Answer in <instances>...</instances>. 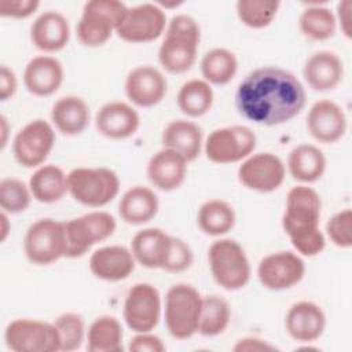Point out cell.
Returning a JSON list of instances; mask_svg holds the SVG:
<instances>
[{
	"label": "cell",
	"instance_id": "6da1fadb",
	"mask_svg": "<svg viewBox=\"0 0 352 352\" xmlns=\"http://www.w3.org/2000/svg\"><path fill=\"white\" fill-rule=\"evenodd\" d=\"M307 103L304 84L279 66L267 65L249 72L235 91L238 113L264 126H276L297 117Z\"/></svg>",
	"mask_w": 352,
	"mask_h": 352
},
{
	"label": "cell",
	"instance_id": "7a4b0ae2",
	"mask_svg": "<svg viewBox=\"0 0 352 352\" xmlns=\"http://www.w3.org/2000/svg\"><path fill=\"white\" fill-rule=\"evenodd\" d=\"M322 199L308 184H298L289 190L282 216V227L296 253L314 257L323 252L326 236L320 230Z\"/></svg>",
	"mask_w": 352,
	"mask_h": 352
},
{
	"label": "cell",
	"instance_id": "3957f363",
	"mask_svg": "<svg viewBox=\"0 0 352 352\" xmlns=\"http://www.w3.org/2000/svg\"><path fill=\"white\" fill-rule=\"evenodd\" d=\"M201 28L195 18L187 14H177L166 25L164 40L158 48V62L170 74L188 72L198 54Z\"/></svg>",
	"mask_w": 352,
	"mask_h": 352
},
{
	"label": "cell",
	"instance_id": "277c9868",
	"mask_svg": "<svg viewBox=\"0 0 352 352\" xmlns=\"http://www.w3.org/2000/svg\"><path fill=\"white\" fill-rule=\"evenodd\" d=\"M128 6L120 0H89L76 26L78 41L88 48L106 44L121 25Z\"/></svg>",
	"mask_w": 352,
	"mask_h": 352
},
{
	"label": "cell",
	"instance_id": "5b68a950",
	"mask_svg": "<svg viewBox=\"0 0 352 352\" xmlns=\"http://www.w3.org/2000/svg\"><path fill=\"white\" fill-rule=\"evenodd\" d=\"M118 175L106 166H80L67 173V190L74 201L88 208H102L120 192Z\"/></svg>",
	"mask_w": 352,
	"mask_h": 352
},
{
	"label": "cell",
	"instance_id": "8992f818",
	"mask_svg": "<svg viewBox=\"0 0 352 352\" xmlns=\"http://www.w3.org/2000/svg\"><path fill=\"white\" fill-rule=\"evenodd\" d=\"M208 263L214 282L224 290L235 292L245 287L252 268L245 249L234 239L220 238L208 249Z\"/></svg>",
	"mask_w": 352,
	"mask_h": 352
},
{
	"label": "cell",
	"instance_id": "52a82bcc",
	"mask_svg": "<svg viewBox=\"0 0 352 352\" xmlns=\"http://www.w3.org/2000/svg\"><path fill=\"white\" fill-rule=\"evenodd\" d=\"M202 297L188 283H176L168 289L164 304V319L173 338L187 340L198 333Z\"/></svg>",
	"mask_w": 352,
	"mask_h": 352
},
{
	"label": "cell",
	"instance_id": "ba28073f",
	"mask_svg": "<svg viewBox=\"0 0 352 352\" xmlns=\"http://www.w3.org/2000/svg\"><path fill=\"white\" fill-rule=\"evenodd\" d=\"M23 253L34 265H50L66 257L65 221L43 217L32 223L23 236Z\"/></svg>",
	"mask_w": 352,
	"mask_h": 352
},
{
	"label": "cell",
	"instance_id": "9c48e42d",
	"mask_svg": "<svg viewBox=\"0 0 352 352\" xmlns=\"http://www.w3.org/2000/svg\"><path fill=\"white\" fill-rule=\"evenodd\" d=\"M116 227V219L104 210H92L66 220V257L77 258L87 254L94 245L110 238Z\"/></svg>",
	"mask_w": 352,
	"mask_h": 352
},
{
	"label": "cell",
	"instance_id": "30bf717a",
	"mask_svg": "<svg viewBox=\"0 0 352 352\" xmlns=\"http://www.w3.org/2000/svg\"><path fill=\"white\" fill-rule=\"evenodd\" d=\"M257 138L248 125H228L209 133L204 142L206 158L219 165L242 162L256 148Z\"/></svg>",
	"mask_w": 352,
	"mask_h": 352
},
{
	"label": "cell",
	"instance_id": "8fae6325",
	"mask_svg": "<svg viewBox=\"0 0 352 352\" xmlns=\"http://www.w3.org/2000/svg\"><path fill=\"white\" fill-rule=\"evenodd\" d=\"M55 128L43 118H34L25 124L12 139V154L23 168L44 165L55 147Z\"/></svg>",
	"mask_w": 352,
	"mask_h": 352
},
{
	"label": "cell",
	"instance_id": "7c38bea8",
	"mask_svg": "<svg viewBox=\"0 0 352 352\" xmlns=\"http://www.w3.org/2000/svg\"><path fill=\"white\" fill-rule=\"evenodd\" d=\"M4 341L14 352H58L59 336L52 322L18 318L4 331Z\"/></svg>",
	"mask_w": 352,
	"mask_h": 352
},
{
	"label": "cell",
	"instance_id": "4fadbf2b",
	"mask_svg": "<svg viewBox=\"0 0 352 352\" xmlns=\"http://www.w3.org/2000/svg\"><path fill=\"white\" fill-rule=\"evenodd\" d=\"M162 314V301L158 289L147 282L135 283L125 294L122 318L135 333L151 331L157 327Z\"/></svg>",
	"mask_w": 352,
	"mask_h": 352
},
{
	"label": "cell",
	"instance_id": "5bb4252c",
	"mask_svg": "<svg viewBox=\"0 0 352 352\" xmlns=\"http://www.w3.org/2000/svg\"><path fill=\"white\" fill-rule=\"evenodd\" d=\"M166 25L165 11L157 3H142L128 7L116 34L126 43L144 44L161 37Z\"/></svg>",
	"mask_w": 352,
	"mask_h": 352
},
{
	"label": "cell",
	"instance_id": "9a60e30c",
	"mask_svg": "<svg viewBox=\"0 0 352 352\" xmlns=\"http://www.w3.org/2000/svg\"><path fill=\"white\" fill-rule=\"evenodd\" d=\"M286 176V165L274 153H252L238 168V180L248 190L256 192L276 191Z\"/></svg>",
	"mask_w": 352,
	"mask_h": 352
},
{
	"label": "cell",
	"instance_id": "2e32d148",
	"mask_svg": "<svg viewBox=\"0 0 352 352\" xmlns=\"http://www.w3.org/2000/svg\"><path fill=\"white\" fill-rule=\"evenodd\" d=\"M305 275L302 257L292 250H279L264 256L257 265V278L263 287L274 292L298 285Z\"/></svg>",
	"mask_w": 352,
	"mask_h": 352
},
{
	"label": "cell",
	"instance_id": "e0dca14e",
	"mask_svg": "<svg viewBox=\"0 0 352 352\" xmlns=\"http://www.w3.org/2000/svg\"><path fill=\"white\" fill-rule=\"evenodd\" d=\"M124 91L131 104L148 109L162 102L168 92V80L160 69L139 65L126 74Z\"/></svg>",
	"mask_w": 352,
	"mask_h": 352
},
{
	"label": "cell",
	"instance_id": "ac0fdd59",
	"mask_svg": "<svg viewBox=\"0 0 352 352\" xmlns=\"http://www.w3.org/2000/svg\"><path fill=\"white\" fill-rule=\"evenodd\" d=\"M305 126L308 133L318 143L333 144L345 135L348 121L344 109L337 102L320 99L309 107Z\"/></svg>",
	"mask_w": 352,
	"mask_h": 352
},
{
	"label": "cell",
	"instance_id": "d6986e66",
	"mask_svg": "<svg viewBox=\"0 0 352 352\" xmlns=\"http://www.w3.org/2000/svg\"><path fill=\"white\" fill-rule=\"evenodd\" d=\"M326 314L323 308L308 300L292 304L285 315V329L290 338L297 342L309 344L322 337L326 329Z\"/></svg>",
	"mask_w": 352,
	"mask_h": 352
},
{
	"label": "cell",
	"instance_id": "ffe728a7",
	"mask_svg": "<svg viewBox=\"0 0 352 352\" xmlns=\"http://www.w3.org/2000/svg\"><path fill=\"white\" fill-rule=\"evenodd\" d=\"M96 131L111 140H124L133 136L140 126V116L133 104L113 100L99 107L95 114Z\"/></svg>",
	"mask_w": 352,
	"mask_h": 352
},
{
	"label": "cell",
	"instance_id": "44dd1931",
	"mask_svg": "<svg viewBox=\"0 0 352 352\" xmlns=\"http://www.w3.org/2000/svg\"><path fill=\"white\" fill-rule=\"evenodd\" d=\"M22 78L25 88L32 95L47 98L54 95L63 84V65L52 55H37L26 63Z\"/></svg>",
	"mask_w": 352,
	"mask_h": 352
},
{
	"label": "cell",
	"instance_id": "7402d4cb",
	"mask_svg": "<svg viewBox=\"0 0 352 352\" xmlns=\"http://www.w3.org/2000/svg\"><path fill=\"white\" fill-rule=\"evenodd\" d=\"M188 161L172 148L162 147L154 153L146 166V175L151 186L160 191L177 190L186 180Z\"/></svg>",
	"mask_w": 352,
	"mask_h": 352
},
{
	"label": "cell",
	"instance_id": "603a6c76",
	"mask_svg": "<svg viewBox=\"0 0 352 352\" xmlns=\"http://www.w3.org/2000/svg\"><path fill=\"white\" fill-rule=\"evenodd\" d=\"M305 84L316 92L336 89L344 77V62L334 51L320 50L311 54L302 66Z\"/></svg>",
	"mask_w": 352,
	"mask_h": 352
},
{
	"label": "cell",
	"instance_id": "cb8c5ba5",
	"mask_svg": "<svg viewBox=\"0 0 352 352\" xmlns=\"http://www.w3.org/2000/svg\"><path fill=\"white\" fill-rule=\"evenodd\" d=\"M70 40L69 19L56 10H47L30 25V41L44 54L63 50Z\"/></svg>",
	"mask_w": 352,
	"mask_h": 352
},
{
	"label": "cell",
	"instance_id": "d4e9b609",
	"mask_svg": "<svg viewBox=\"0 0 352 352\" xmlns=\"http://www.w3.org/2000/svg\"><path fill=\"white\" fill-rule=\"evenodd\" d=\"M88 265L95 278L106 282H120L133 272L136 261L129 248L107 245L91 254Z\"/></svg>",
	"mask_w": 352,
	"mask_h": 352
},
{
	"label": "cell",
	"instance_id": "484cf974",
	"mask_svg": "<svg viewBox=\"0 0 352 352\" xmlns=\"http://www.w3.org/2000/svg\"><path fill=\"white\" fill-rule=\"evenodd\" d=\"M172 245V235L166 231L148 227L138 231L131 239V252L136 264L148 270H164Z\"/></svg>",
	"mask_w": 352,
	"mask_h": 352
},
{
	"label": "cell",
	"instance_id": "4316f807",
	"mask_svg": "<svg viewBox=\"0 0 352 352\" xmlns=\"http://www.w3.org/2000/svg\"><path fill=\"white\" fill-rule=\"evenodd\" d=\"M91 121V109L84 98L66 95L51 107V124L65 136L82 133Z\"/></svg>",
	"mask_w": 352,
	"mask_h": 352
},
{
	"label": "cell",
	"instance_id": "83f0119b",
	"mask_svg": "<svg viewBox=\"0 0 352 352\" xmlns=\"http://www.w3.org/2000/svg\"><path fill=\"white\" fill-rule=\"evenodd\" d=\"M161 142L162 147L177 151L188 162L197 160L204 148L201 126L187 118H177L168 122L162 131Z\"/></svg>",
	"mask_w": 352,
	"mask_h": 352
},
{
	"label": "cell",
	"instance_id": "f1b7e54d",
	"mask_svg": "<svg viewBox=\"0 0 352 352\" xmlns=\"http://www.w3.org/2000/svg\"><path fill=\"white\" fill-rule=\"evenodd\" d=\"M160 209V201L154 190L146 186L128 188L118 201L121 220L131 226H142L153 220Z\"/></svg>",
	"mask_w": 352,
	"mask_h": 352
},
{
	"label": "cell",
	"instance_id": "f546056e",
	"mask_svg": "<svg viewBox=\"0 0 352 352\" xmlns=\"http://www.w3.org/2000/svg\"><path fill=\"white\" fill-rule=\"evenodd\" d=\"M327 160L323 151L311 143H301L287 155V170L301 184L318 182L326 172Z\"/></svg>",
	"mask_w": 352,
	"mask_h": 352
},
{
	"label": "cell",
	"instance_id": "4dcf8cb0",
	"mask_svg": "<svg viewBox=\"0 0 352 352\" xmlns=\"http://www.w3.org/2000/svg\"><path fill=\"white\" fill-rule=\"evenodd\" d=\"M28 184L33 199L41 204H55L69 194L67 173H65L58 165L52 164H44L36 168Z\"/></svg>",
	"mask_w": 352,
	"mask_h": 352
},
{
	"label": "cell",
	"instance_id": "1f68e13d",
	"mask_svg": "<svg viewBox=\"0 0 352 352\" xmlns=\"http://www.w3.org/2000/svg\"><path fill=\"white\" fill-rule=\"evenodd\" d=\"M298 30L305 38L312 41H326L331 38L337 32L334 11L323 1L305 3L298 16Z\"/></svg>",
	"mask_w": 352,
	"mask_h": 352
},
{
	"label": "cell",
	"instance_id": "d6a6232c",
	"mask_svg": "<svg viewBox=\"0 0 352 352\" xmlns=\"http://www.w3.org/2000/svg\"><path fill=\"white\" fill-rule=\"evenodd\" d=\"M236 214L234 206L221 198L205 201L197 213L199 230L209 236H221L230 232L235 226Z\"/></svg>",
	"mask_w": 352,
	"mask_h": 352
},
{
	"label": "cell",
	"instance_id": "836d02e7",
	"mask_svg": "<svg viewBox=\"0 0 352 352\" xmlns=\"http://www.w3.org/2000/svg\"><path fill=\"white\" fill-rule=\"evenodd\" d=\"M85 341L89 352H121L124 349L122 326L116 316L100 315L89 324Z\"/></svg>",
	"mask_w": 352,
	"mask_h": 352
},
{
	"label": "cell",
	"instance_id": "e575fe53",
	"mask_svg": "<svg viewBox=\"0 0 352 352\" xmlns=\"http://www.w3.org/2000/svg\"><path fill=\"white\" fill-rule=\"evenodd\" d=\"M202 78L210 85H227L238 72L236 55L223 47L206 51L199 62Z\"/></svg>",
	"mask_w": 352,
	"mask_h": 352
},
{
	"label": "cell",
	"instance_id": "d590c367",
	"mask_svg": "<svg viewBox=\"0 0 352 352\" xmlns=\"http://www.w3.org/2000/svg\"><path fill=\"white\" fill-rule=\"evenodd\" d=\"M213 88L204 78H191L179 88L176 103L179 110L188 118L205 116L213 106Z\"/></svg>",
	"mask_w": 352,
	"mask_h": 352
},
{
	"label": "cell",
	"instance_id": "8d00e7d4",
	"mask_svg": "<svg viewBox=\"0 0 352 352\" xmlns=\"http://www.w3.org/2000/svg\"><path fill=\"white\" fill-rule=\"evenodd\" d=\"M231 322V307L228 301L219 294L202 297V308L198 323V333L204 337H216L223 334Z\"/></svg>",
	"mask_w": 352,
	"mask_h": 352
},
{
	"label": "cell",
	"instance_id": "74e56055",
	"mask_svg": "<svg viewBox=\"0 0 352 352\" xmlns=\"http://www.w3.org/2000/svg\"><path fill=\"white\" fill-rule=\"evenodd\" d=\"M280 7L278 0H238L235 12L242 25L250 29H264L270 26Z\"/></svg>",
	"mask_w": 352,
	"mask_h": 352
},
{
	"label": "cell",
	"instance_id": "f35d334b",
	"mask_svg": "<svg viewBox=\"0 0 352 352\" xmlns=\"http://www.w3.org/2000/svg\"><path fill=\"white\" fill-rule=\"evenodd\" d=\"M59 336V351H77L87 338L84 318L77 312H63L52 320Z\"/></svg>",
	"mask_w": 352,
	"mask_h": 352
},
{
	"label": "cell",
	"instance_id": "ab89813d",
	"mask_svg": "<svg viewBox=\"0 0 352 352\" xmlns=\"http://www.w3.org/2000/svg\"><path fill=\"white\" fill-rule=\"evenodd\" d=\"M29 184L18 177H3L0 180V208L10 214L25 212L32 202Z\"/></svg>",
	"mask_w": 352,
	"mask_h": 352
},
{
	"label": "cell",
	"instance_id": "60d3db41",
	"mask_svg": "<svg viewBox=\"0 0 352 352\" xmlns=\"http://www.w3.org/2000/svg\"><path fill=\"white\" fill-rule=\"evenodd\" d=\"M326 235L337 248L349 249L352 246V212L349 208L334 213L327 220Z\"/></svg>",
	"mask_w": 352,
	"mask_h": 352
},
{
	"label": "cell",
	"instance_id": "b9f144b4",
	"mask_svg": "<svg viewBox=\"0 0 352 352\" xmlns=\"http://www.w3.org/2000/svg\"><path fill=\"white\" fill-rule=\"evenodd\" d=\"M194 261V253L190 245L176 236H172V245L168 254V260L164 265V271L179 274L191 267Z\"/></svg>",
	"mask_w": 352,
	"mask_h": 352
},
{
	"label": "cell",
	"instance_id": "7bdbcfd3",
	"mask_svg": "<svg viewBox=\"0 0 352 352\" xmlns=\"http://www.w3.org/2000/svg\"><path fill=\"white\" fill-rule=\"evenodd\" d=\"M40 7L38 0H0V15L14 19H25Z\"/></svg>",
	"mask_w": 352,
	"mask_h": 352
},
{
	"label": "cell",
	"instance_id": "ee69618b",
	"mask_svg": "<svg viewBox=\"0 0 352 352\" xmlns=\"http://www.w3.org/2000/svg\"><path fill=\"white\" fill-rule=\"evenodd\" d=\"M131 352H164L166 349L162 340L151 331L135 333L128 344Z\"/></svg>",
	"mask_w": 352,
	"mask_h": 352
},
{
	"label": "cell",
	"instance_id": "f6af8a7d",
	"mask_svg": "<svg viewBox=\"0 0 352 352\" xmlns=\"http://www.w3.org/2000/svg\"><path fill=\"white\" fill-rule=\"evenodd\" d=\"M337 28L341 29V33L346 37H352V1L351 0H341L337 3L334 11Z\"/></svg>",
	"mask_w": 352,
	"mask_h": 352
},
{
	"label": "cell",
	"instance_id": "bcb514c9",
	"mask_svg": "<svg viewBox=\"0 0 352 352\" xmlns=\"http://www.w3.org/2000/svg\"><path fill=\"white\" fill-rule=\"evenodd\" d=\"M18 89V78L15 72L7 66L1 65L0 67V100L6 102L11 99Z\"/></svg>",
	"mask_w": 352,
	"mask_h": 352
},
{
	"label": "cell",
	"instance_id": "7dc6e473",
	"mask_svg": "<svg viewBox=\"0 0 352 352\" xmlns=\"http://www.w3.org/2000/svg\"><path fill=\"white\" fill-rule=\"evenodd\" d=\"M278 348L270 341L260 337H243L239 338L232 346L234 352H268L276 351Z\"/></svg>",
	"mask_w": 352,
	"mask_h": 352
},
{
	"label": "cell",
	"instance_id": "c3c4849f",
	"mask_svg": "<svg viewBox=\"0 0 352 352\" xmlns=\"http://www.w3.org/2000/svg\"><path fill=\"white\" fill-rule=\"evenodd\" d=\"M10 131H11V126H10V122L7 120V117L3 114L0 117V148L4 150L7 143H8V136H10Z\"/></svg>",
	"mask_w": 352,
	"mask_h": 352
},
{
	"label": "cell",
	"instance_id": "681fc988",
	"mask_svg": "<svg viewBox=\"0 0 352 352\" xmlns=\"http://www.w3.org/2000/svg\"><path fill=\"white\" fill-rule=\"evenodd\" d=\"M11 231V223L8 220V213L3 212L0 213V242H4Z\"/></svg>",
	"mask_w": 352,
	"mask_h": 352
},
{
	"label": "cell",
	"instance_id": "f907efd6",
	"mask_svg": "<svg viewBox=\"0 0 352 352\" xmlns=\"http://www.w3.org/2000/svg\"><path fill=\"white\" fill-rule=\"evenodd\" d=\"M164 11L165 10H170V8H177V7H180V6H183L184 4V1H155Z\"/></svg>",
	"mask_w": 352,
	"mask_h": 352
}]
</instances>
